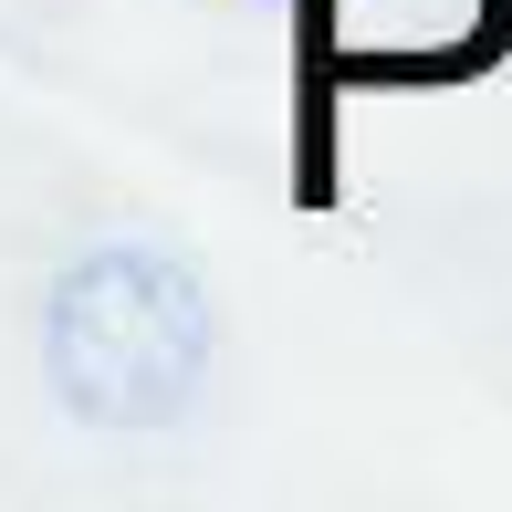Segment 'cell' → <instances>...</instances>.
I'll return each instance as SVG.
<instances>
[{"instance_id": "6da1fadb", "label": "cell", "mask_w": 512, "mask_h": 512, "mask_svg": "<svg viewBox=\"0 0 512 512\" xmlns=\"http://www.w3.org/2000/svg\"><path fill=\"white\" fill-rule=\"evenodd\" d=\"M209 356H220L209 283L157 241H95L42 283V387L74 429H178L209 387Z\"/></svg>"}, {"instance_id": "7a4b0ae2", "label": "cell", "mask_w": 512, "mask_h": 512, "mask_svg": "<svg viewBox=\"0 0 512 512\" xmlns=\"http://www.w3.org/2000/svg\"><path fill=\"white\" fill-rule=\"evenodd\" d=\"M314 53L356 84H408V74H471L512 32V0H304Z\"/></svg>"}]
</instances>
